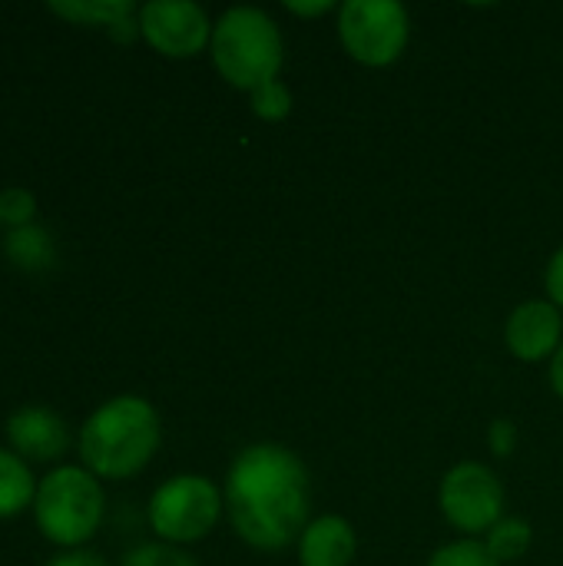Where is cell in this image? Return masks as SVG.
Segmentation results:
<instances>
[{"label": "cell", "mask_w": 563, "mask_h": 566, "mask_svg": "<svg viewBox=\"0 0 563 566\" xmlns=\"http://www.w3.org/2000/svg\"><path fill=\"white\" fill-rule=\"evenodd\" d=\"M103 511V484L83 464H60L37 484L33 521L40 534L63 551H80L100 531Z\"/></svg>", "instance_id": "cell-4"}, {"label": "cell", "mask_w": 563, "mask_h": 566, "mask_svg": "<svg viewBox=\"0 0 563 566\" xmlns=\"http://www.w3.org/2000/svg\"><path fill=\"white\" fill-rule=\"evenodd\" d=\"M43 566H106V560L93 551H60Z\"/></svg>", "instance_id": "cell-21"}, {"label": "cell", "mask_w": 563, "mask_h": 566, "mask_svg": "<svg viewBox=\"0 0 563 566\" xmlns=\"http://www.w3.org/2000/svg\"><path fill=\"white\" fill-rule=\"evenodd\" d=\"M408 10L395 0H348L338 7V36L352 60L388 66L408 46Z\"/></svg>", "instance_id": "cell-6"}, {"label": "cell", "mask_w": 563, "mask_h": 566, "mask_svg": "<svg viewBox=\"0 0 563 566\" xmlns=\"http://www.w3.org/2000/svg\"><path fill=\"white\" fill-rule=\"evenodd\" d=\"M514 444H518L514 424H511V421H494V424H491V451H494L498 458H508V454H514Z\"/></svg>", "instance_id": "cell-20"}, {"label": "cell", "mask_w": 563, "mask_h": 566, "mask_svg": "<svg viewBox=\"0 0 563 566\" xmlns=\"http://www.w3.org/2000/svg\"><path fill=\"white\" fill-rule=\"evenodd\" d=\"M33 216H37V196L30 189L23 186L0 189V226L23 229V226H33Z\"/></svg>", "instance_id": "cell-17"}, {"label": "cell", "mask_w": 563, "mask_h": 566, "mask_svg": "<svg viewBox=\"0 0 563 566\" xmlns=\"http://www.w3.org/2000/svg\"><path fill=\"white\" fill-rule=\"evenodd\" d=\"M33 497H37V481L27 461L17 458L10 448H0V521L33 507Z\"/></svg>", "instance_id": "cell-13"}, {"label": "cell", "mask_w": 563, "mask_h": 566, "mask_svg": "<svg viewBox=\"0 0 563 566\" xmlns=\"http://www.w3.org/2000/svg\"><path fill=\"white\" fill-rule=\"evenodd\" d=\"M428 566H501L491 554H488V547L484 544H478V541H455V544H448V547H441Z\"/></svg>", "instance_id": "cell-19"}, {"label": "cell", "mask_w": 563, "mask_h": 566, "mask_svg": "<svg viewBox=\"0 0 563 566\" xmlns=\"http://www.w3.org/2000/svg\"><path fill=\"white\" fill-rule=\"evenodd\" d=\"M163 438L159 415L146 398L119 395L100 405L80 428L76 448L83 468L100 481L136 478L156 454Z\"/></svg>", "instance_id": "cell-2"}, {"label": "cell", "mask_w": 563, "mask_h": 566, "mask_svg": "<svg viewBox=\"0 0 563 566\" xmlns=\"http://www.w3.org/2000/svg\"><path fill=\"white\" fill-rule=\"evenodd\" d=\"M222 504L226 501L209 478L179 474L156 488L149 501V527L163 544H196L216 527Z\"/></svg>", "instance_id": "cell-5"}, {"label": "cell", "mask_w": 563, "mask_h": 566, "mask_svg": "<svg viewBox=\"0 0 563 566\" xmlns=\"http://www.w3.org/2000/svg\"><path fill=\"white\" fill-rule=\"evenodd\" d=\"M7 444L17 458L23 461H40L50 464L66 454L70 448V431L66 421L40 405L20 408L7 418Z\"/></svg>", "instance_id": "cell-9"}, {"label": "cell", "mask_w": 563, "mask_h": 566, "mask_svg": "<svg viewBox=\"0 0 563 566\" xmlns=\"http://www.w3.org/2000/svg\"><path fill=\"white\" fill-rule=\"evenodd\" d=\"M292 13H299V17H319V13H329L335 3H329V0H315V3H299V0H289L285 3Z\"/></svg>", "instance_id": "cell-23"}, {"label": "cell", "mask_w": 563, "mask_h": 566, "mask_svg": "<svg viewBox=\"0 0 563 566\" xmlns=\"http://www.w3.org/2000/svg\"><path fill=\"white\" fill-rule=\"evenodd\" d=\"M249 96H252L256 116L265 119V123H279V119H285L292 113V93H289V86L282 80H269V83L256 86Z\"/></svg>", "instance_id": "cell-16"}, {"label": "cell", "mask_w": 563, "mask_h": 566, "mask_svg": "<svg viewBox=\"0 0 563 566\" xmlns=\"http://www.w3.org/2000/svg\"><path fill=\"white\" fill-rule=\"evenodd\" d=\"M488 554L504 564V560H518L528 554L531 547V524L521 521V517H501L491 531H488V541H484Z\"/></svg>", "instance_id": "cell-15"}, {"label": "cell", "mask_w": 563, "mask_h": 566, "mask_svg": "<svg viewBox=\"0 0 563 566\" xmlns=\"http://www.w3.org/2000/svg\"><path fill=\"white\" fill-rule=\"evenodd\" d=\"M50 10L80 27H106L116 40L139 33V10L129 0H53Z\"/></svg>", "instance_id": "cell-12"}, {"label": "cell", "mask_w": 563, "mask_h": 566, "mask_svg": "<svg viewBox=\"0 0 563 566\" xmlns=\"http://www.w3.org/2000/svg\"><path fill=\"white\" fill-rule=\"evenodd\" d=\"M563 322L561 308L554 302H524L508 318V348L521 361H541L548 355H557L561 348Z\"/></svg>", "instance_id": "cell-10"}, {"label": "cell", "mask_w": 563, "mask_h": 566, "mask_svg": "<svg viewBox=\"0 0 563 566\" xmlns=\"http://www.w3.org/2000/svg\"><path fill=\"white\" fill-rule=\"evenodd\" d=\"M548 295L557 308H563V249L554 252V259L548 265Z\"/></svg>", "instance_id": "cell-22"}, {"label": "cell", "mask_w": 563, "mask_h": 566, "mask_svg": "<svg viewBox=\"0 0 563 566\" xmlns=\"http://www.w3.org/2000/svg\"><path fill=\"white\" fill-rule=\"evenodd\" d=\"M119 566H199L186 551H179V547H173V544H139V547H133L126 557H123V564Z\"/></svg>", "instance_id": "cell-18"}, {"label": "cell", "mask_w": 563, "mask_h": 566, "mask_svg": "<svg viewBox=\"0 0 563 566\" xmlns=\"http://www.w3.org/2000/svg\"><path fill=\"white\" fill-rule=\"evenodd\" d=\"M551 388L557 391V398H563V345L557 348L554 361H551Z\"/></svg>", "instance_id": "cell-24"}, {"label": "cell", "mask_w": 563, "mask_h": 566, "mask_svg": "<svg viewBox=\"0 0 563 566\" xmlns=\"http://www.w3.org/2000/svg\"><path fill=\"white\" fill-rule=\"evenodd\" d=\"M441 511L451 527L465 534H484L501 521L504 488L491 468L465 461L451 468L441 481Z\"/></svg>", "instance_id": "cell-7"}, {"label": "cell", "mask_w": 563, "mask_h": 566, "mask_svg": "<svg viewBox=\"0 0 563 566\" xmlns=\"http://www.w3.org/2000/svg\"><path fill=\"white\" fill-rule=\"evenodd\" d=\"M282 33L279 23L259 7L226 10L209 40L212 63L219 76L236 90H256L269 80H279L282 70Z\"/></svg>", "instance_id": "cell-3"}, {"label": "cell", "mask_w": 563, "mask_h": 566, "mask_svg": "<svg viewBox=\"0 0 563 566\" xmlns=\"http://www.w3.org/2000/svg\"><path fill=\"white\" fill-rule=\"evenodd\" d=\"M3 255L10 265L23 272H43L53 265V239L43 226H23V229H7L3 239Z\"/></svg>", "instance_id": "cell-14"}, {"label": "cell", "mask_w": 563, "mask_h": 566, "mask_svg": "<svg viewBox=\"0 0 563 566\" xmlns=\"http://www.w3.org/2000/svg\"><path fill=\"white\" fill-rule=\"evenodd\" d=\"M222 501L249 547L282 551L309 527V471L282 444H252L232 461Z\"/></svg>", "instance_id": "cell-1"}, {"label": "cell", "mask_w": 563, "mask_h": 566, "mask_svg": "<svg viewBox=\"0 0 563 566\" xmlns=\"http://www.w3.org/2000/svg\"><path fill=\"white\" fill-rule=\"evenodd\" d=\"M139 33L143 40L173 60L196 56L212 40V23L199 3L189 0H149L139 7Z\"/></svg>", "instance_id": "cell-8"}, {"label": "cell", "mask_w": 563, "mask_h": 566, "mask_svg": "<svg viewBox=\"0 0 563 566\" xmlns=\"http://www.w3.org/2000/svg\"><path fill=\"white\" fill-rule=\"evenodd\" d=\"M302 566H348L355 560V531L345 517H319L299 537Z\"/></svg>", "instance_id": "cell-11"}]
</instances>
